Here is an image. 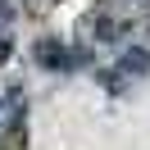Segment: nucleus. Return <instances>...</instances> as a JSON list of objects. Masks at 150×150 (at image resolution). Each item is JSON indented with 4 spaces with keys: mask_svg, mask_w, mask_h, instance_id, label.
Wrapping results in <instances>:
<instances>
[{
    "mask_svg": "<svg viewBox=\"0 0 150 150\" xmlns=\"http://www.w3.org/2000/svg\"><path fill=\"white\" fill-rule=\"evenodd\" d=\"M127 68H150V55H146V50H132V55H127Z\"/></svg>",
    "mask_w": 150,
    "mask_h": 150,
    "instance_id": "f257e3e1",
    "label": "nucleus"
}]
</instances>
